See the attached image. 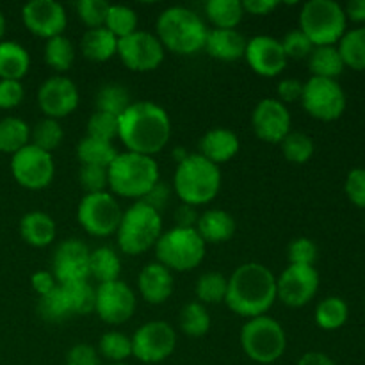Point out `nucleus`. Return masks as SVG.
Returning <instances> with one entry per match:
<instances>
[{
    "instance_id": "38",
    "label": "nucleus",
    "mask_w": 365,
    "mask_h": 365,
    "mask_svg": "<svg viewBox=\"0 0 365 365\" xmlns=\"http://www.w3.org/2000/svg\"><path fill=\"white\" fill-rule=\"evenodd\" d=\"M227 287L228 278H225L221 273H216V271H209V273L202 274L196 282V298L200 299L202 305H217L227 298Z\"/></svg>"
},
{
    "instance_id": "49",
    "label": "nucleus",
    "mask_w": 365,
    "mask_h": 365,
    "mask_svg": "<svg viewBox=\"0 0 365 365\" xmlns=\"http://www.w3.org/2000/svg\"><path fill=\"white\" fill-rule=\"evenodd\" d=\"M317 246L312 239L309 237H298L291 241L287 248L289 262L294 266H314L317 260Z\"/></svg>"
},
{
    "instance_id": "61",
    "label": "nucleus",
    "mask_w": 365,
    "mask_h": 365,
    "mask_svg": "<svg viewBox=\"0 0 365 365\" xmlns=\"http://www.w3.org/2000/svg\"><path fill=\"white\" fill-rule=\"evenodd\" d=\"M4 34H6V16H4V13L0 11V41H2Z\"/></svg>"
},
{
    "instance_id": "52",
    "label": "nucleus",
    "mask_w": 365,
    "mask_h": 365,
    "mask_svg": "<svg viewBox=\"0 0 365 365\" xmlns=\"http://www.w3.org/2000/svg\"><path fill=\"white\" fill-rule=\"evenodd\" d=\"M24 86L18 81H0V109H14L24 100Z\"/></svg>"
},
{
    "instance_id": "11",
    "label": "nucleus",
    "mask_w": 365,
    "mask_h": 365,
    "mask_svg": "<svg viewBox=\"0 0 365 365\" xmlns=\"http://www.w3.org/2000/svg\"><path fill=\"white\" fill-rule=\"evenodd\" d=\"M302 106L307 113L319 121H335L346 110V93L337 81L310 77L303 84Z\"/></svg>"
},
{
    "instance_id": "6",
    "label": "nucleus",
    "mask_w": 365,
    "mask_h": 365,
    "mask_svg": "<svg viewBox=\"0 0 365 365\" xmlns=\"http://www.w3.org/2000/svg\"><path fill=\"white\" fill-rule=\"evenodd\" d=\"M118 245L125 255H141L155 248L163 235V217L160 212L141 202H135L123 212L118 227Z\"/></svg>"
},
{
    "instance_id": "40",
    "label": "nucleus",
    "mask_w": 365,
    "mask_h": 365,
    "mask_svg": "<svg viewBox=\"0 0 365 365\" xmlns=\"http://www.w3.org/2000/svg\"><path fill=\"white\" fill-rule=\"evenodd\" d=\"M180 328L189 337H203L210 330V316L200 302L187 303L180 310Z\"/></svg>"
},
{
    "instance_id": "51",
    "label": "nucleus",
    "mask_w": 365,
    "mask_h": 365,
    "mask_svg": "<svg viewBox=\"0 0 365 365\" xmlns=\"http://www.w3.org/2000/svg\"><path fill=\"white\" fill-rule=\"evenodd\" d=\"M344 189L353 205L365 209V168H355L349 171Z\"/></svg>"
},
{
    "instance_id": "9",
    "label": "nucleus",
    "mask_w": 365,
    "mask_h": 365,
    "mask_svg": "<svg viewBox=\"0 0 365 365\" xmlns=\"http://www.w3.org/2000/svg\"><path fill=\"white\" fill-rule=\"evenodd\" d=\"M241 346L250 360L257 364H273L287 349V335L277 319L260 316L248 319L241 330Z\"/></svg>"
},
{
    "instance_id": "39",
    "label": "nucleus",
    "mask_w": 365,
    "mask_h": 365,
    "mask_svg": "<svg viewBox=\"0 0 365 365\" xmlns=\"http://www.w3.org/2000/svg\"><path fill=\"white\" fill-rule=\"evenodd\" d=\"M103 27L118 39H123L127 36L134 34L138 29V14L134 9L127 6H109L107 11L106 25Z\"/></svg>"
},
{
    "instance_id": "33",
    "label": "nucleus",
    "mask_w": 365,
    "mask_h": 365,
    "mask_svg": "<svg viewBox=\"0 0 365 365\" xmlns=\"http://www.w3.org/2000/svg\"><path fill=\"white\" fill-rule=\"evenodd\" d=\"M344 66L356 71H365V25L346 31L337 46Z\"/></svg>"
},
{
    "instance_id": "37",
    "label": "nucleus",
    "mask_w": 365,
    "mask_h": 365,
    "mask_svg": "<svg viewBox=\"0 0 365 365\" xmlns=\"http://www.w3.org/2000/svg\"><path fill=\"white\" fill-rule=\"evenodd\" d=\"M61 289L64 292L71 317L88 316V314L95 312V289L88 282L61 285Z\"/></svg>"
},
{
    "instance_id": "34",
    "label": "nucleus",
    "mask_w": 365,
    "mask_h": 365,
    "mask_svg": "<svg viewBox=\"0 0 365 365\" xmlns=\"http://www.w3.org/2000/svg\"><path fill=\"white\" fill-rule=\"evenodd\" d=\"M205 14L216 29H235L242 21L245 9L239 0H209Z\"/></svg>"
},
{
    "instance_id": "35",
    "label": "nucleus",
    "mask_w": 365,
    "mask_h": 365,
    "mask_svg": "<svg viewBox=\"0 0 365 365\" xmlns=\"http://www.w3.org/2000/svg\"><path fill=\"white\" fill-rule=\"evenodd\" d=\"M349 317L348 303L339 296H330L319 302L316 307V323L317 327L327 331L339 330L346 324Z\"/></svg>"
},
{
    "instance_id": "8",
    "label": "nucleus",
    "mask_w": 365,
    "mask_h": 365,
    "mask_svg": "<svg viewBox=\"0 0 365 365\" xmlns=\"http://www.w3.org/2000/svg\"><path fill=\"white\" fill-rule=\"evenodd\" d=\"M207 245L196 228L175 227L164 232L155 245L157 262L170 271H192L202 264Z\"/></svg>"
},
{
    "instance_id": "63",
    "label": "nucleus",
    "mask_w": 365,
    "mask_h": 365,
    "mask_svg": "<svg viewBox=\"0 0 365 365\" xmlns=\"http://www.w3.org/2000/svg\"><path fill=\"white\" fill-rule=\"evenodd\" d=\"M110 365H127V364H110Z\"/></svg>"
},
{
    "instance_id": "27",
    "label": "nucleus",
    "mask_w": 365,
    "mask_h": 365,
    "mask_svg": "<svg viewBox=\"0 0 365 365\" xmlns=\"http://www.w3.org/2000/svg\"><path fill=\"white\" fill-rule=\"evenodd\" d=\"M31 68V56L16 41H0V81L20 82Z\"/></svg>"
},
{
    "instance_id": "22",
    "label": "nucleus",
    "mask_w": 365,
    "mask_h": 365,
    "mask_svg": "<svg viewBox=\"0 0 365 365\" xmlns=\"http://www.w3.org/2000/svg\"><path fill=\"white\" fill-rule=\"evenodd\" d=\"M138 285L145 302L160 305L173 292V274L163 264L152 262L143 267L138 277Z\"/></svg>"
},
{
    "instance_id": "7",
    "label": "nucleus",
    "mask_w": 365,
    "mask_h": 365,
    "mask_svg": "<svg viewBox=\"0 0 365 365\" xmlns=\"http://www.w3.org/2000/svg\"><path fill=\"white\" fill-rule=\"evenodd\" d=\"M348 18L335 0H310L299 13V31L314 46H335L346 34Z\"/></svg>"
},
{
    "instance_id": "30",
    "label": "nucleus",
    "mask_w": 365,
    "mask_h": 365,
    "mask_svg": "<svg viewBox=\"0 0 365 365\" xmlns=\"http://www.w3.org/2000/svg\"><path fill=\"white\" fill-rule=\"evenodd\" d=\"M309 68L312 77L335 81L346 66L337 46H314L312 53L309 56Z\"/></svg>"
},
{
    "instance_id": "31",
    "label": "nucleus",
    "mask_w": 365,
    "mask_h": 365,
    "mask_svg": "<svg viewBox=\"0 0 365 365\" xmlns=\"http://www.w3.org/2000/svg\"><path fill=\"white\" fill-rule=\"evenodd\" d=\"M31 145V127L24 120L7 116L0 120V152L14 155Z\"/></svg>"
},
{
    "instance_id": "20",
    "label": "nucleus",
    "mask_w": 365,
    "mask_h": 365,
    "mask_svg": "<svg viewBox=\"0 0 365 365\" xmlns=\"http://www.w3.org/2000/svg\"><path fill=\"white\" fill-rule=\"evenodd\" d=\"M252 127L257 138L278 145L291 132V113L280 100L264 98L253 109Z\"/></svg>"
},
{
    "instance_id": "46",
    "label": "nucleus",
    "mask_w": 365,
    "mask_h": 365,
    "mask_svg": "<svg viewBox=\"0 0 365 365\" xmlns=\"http://www.w3.org/2000/svg\"><path fill=\"white\" fill-rule=\"evenodd\" d=\"M118 130H120V118L110 116V114L96 110L88 121V138L110 143L114 138H118Z\"/></svg>"
},
{
    "instance_id": "36",
    "label": "nucleus",
    "mask_w": 365,
    "mask_h": 365,
    "mask_svg": "<svg viewBox=\"0 0 365 365\" xmlns=\"http://www.w3.org/2000/svg\"><path fill=\"white\" fill-rule=\"evenodd\" d=\"M130 93L120 84H106L96 93L95 106L98 113L120 118L130 107Z\"/></svg>"
},
{
    "instance_id": "12",
    "label": "nucleus",
    "mask_w": 365,
    "mask_h": 365,
    "mask_svg": "<svg viewBox=\"0 0 365 365\" xmlns=\"http://www.w3.org/2000/svg\"><path fill=\"white\" fill-rule=\"evenodd\" d=\"M11 175L21 187L29 191L46 189L56 175L52 153L39 150L34 145H27L11 155Z\"/></svg>"
},
{
    "instance_id": "13",
    "label": "nucleus",
    "mask_w": 365,
    "mask_h": 365,
    "mask_svg": "<svg viewBox=\"0 0 365 365\" xmlns=\"http://www.w3.org/2000/svg\"><path fill=\"white\" fill-rule=\"evenodd\" d=\"M132 356L143 364H159L173 355L177 348V334L164 321H150L134 334Z\"/></svg>"
},
{
    "instance_id": "62",
    "label": "nucleus",
    "mask_w": 365,
    "mask_h": 365,
    "mask_svg": "<svg viewBox=\"0 0 365 365\" xmlns=\"http://www.w3.org/2000/svg\"><path fill=\"white\" fill-rule=\"evenodd\" d=\"M187 155L189 153L185 152V150H180V148L175 150V159H177V163H182V160H184Z\"/></svg>"
},
{
    "instance_id": "28",
    "label": "nucleus",
    "mask_w": 365,
    "mask_h": 365,
    "mask_svg": "<svg viewBox=\"0 0 365 365\" xmlns=\"http://www.w3.org/2000/svg\"><path fill=\"white\" fill-rule=\"evenodd\" d=\"M82 56L93 63H106L118 53V38H114L106 27L88 29L81 39Z\"/></svg>"
},
{
    "instance_id": "17",
    "label": "nucleus",
    "mask_w": 365,
    "mask_h": 365,
    "mask_svg": "<svg viewBox=\"0 0 365 365\" xmlns=\"http://www.w3.org/2000/svg\"><path fill=\"white\" fill-rule=\"evenodd\" d=\"M89 250L81 239H66L53 252L52 274L57 285L88 282Z\"/></svg>"
},
{
    "instance_id": "57",
    "label": "nucleus",
    "mask_w": 365,
    "mask_h": 365,
    "mask_svg": "<svg viewBox=\"0 0 365 365\" xmlns=\"http://www.w3.org/2000/svg\"><path fill=\"white\" fill-rule=\"evenodd\" d=\"M278 7L277 0H245L242 2V9L245 13L257 14V16H266L271 14Z\"/></svg>"
},
{
    "instance_id": "25",
    "label": "nucleus",
    "mask_w": 365,
    "mask_h": 365,
    "mask_svg": "<svg viewBox=\"0 0 365 365\" xmlns=\"http://www.w3.org/2000/svg\"><path fill=\"white\" fill-rule=\"evenodd\" d=\"M196 232L205 245H221L234 237L235 220L227 210H207L200 216L198 223H196Z\"/></svg>"
},
{
    "instance_id": "32",
    "label": "nucleus",
    "mask_w": 365,
    "mask_h": 365,
    "mask_svg": "<svg viewBox=\"0 0 365 365\" xmlns=\"http://www.w3.org/2000/svg\"><path fill=\"white\" fill-rule=\"evenodd\" d=\"M116 157V148L107 141H100V139H93L86 135L77 145V159L81 160L82 166L109 168Z\"/></svg>"
},
{
    "instance_id": "48",
    "label": "nucleus",
    "mask_w": 365,
    "mask_h": 365,
    "mask_svg": "<svg viewBox=\"0 0 365 365\" xmlns=\"http://www.w3.org/2000/svg\"><path fill=\"white\" fill-rule=\"evenodd\" d=\"M78 182H81V187L84 189L86 195L106 192V189L109 187L107 168L81 166V170H78Z\"/></svg>"
},
{
    "instance_id": "47",
    "label": "nucleus",
    "mask_w": 365,
    "mask_h": 365,
    "mask_svg": "<svg viewBox=\"0 0 365 365\" xmlns=\"http://www.w3.org/2000/svg\"><path fill=\"white\" fill-rule=\"evenodd\" d=\"M109 4L106 0H78L77 14L82 24L89 29H100L106 25Z\"/></svg>"
},
{
    "instance_id": "18",
    "label": "nucleus",
    "mask_w": 365,
    "mask_h": 365,
    "mask_svg": "<svg viewBox=\"0 0 365 365\" xmlns=\"http://www.w3.org/2000/svg\"><path fill=\"white\" fill-rule=\"evenodd\" d=\"M21 20L29 32L46 41L63 36L68 24L66 11L56 0H31L21 9Z\"/></svg>"
},
{
    "instance_id": "43",
    "label": "nucleus",
    "mask_w": 365,
    "mask_h": 365,
    "mask_svg": "<svg viewBox=\"0 0 365 365\" xmlns=\"http://www.w3.org/2000/svg\"><path fill=\"white\" fill-rule=\"evenodd\" d=\"M64 139V130L61 127V123L57 120H45L38 121L34 125V128H31V145L38 146L39 150H45V152H52V150L59 148L61 143Z\"/></svg>"
},
{
    "instance_id": "10",
    "label": "nucleus",
    "mask_w": 365,
    "mask_h": 365,
    "mask_svg": "<svg viewBox=\"0 0 365 365\" xmlns=\"http://www.w3.org/2000/svg\"><path fill=\"white\" fill-rule=\"evenodd\" d=\"M121 216L123 210L120 203L107 191L86 195L77 209L78 225L93 237H109L116 234Z\"/></svg>"
},
{
    "instance_id": "29",
    "label": "nucleus",
    "mask_w": 365,
    "mask_h": 365,
    "mask_svg": "<svg viewBox=\"0 0 365 365\" xmlns=\"http://www.w3.org/2000/svg\"><path fill=\"white\" fill-rule=\"evenodd\" d=\"M121 260L118 253L109 246H102L89 253V277L95 278L98 284L120 280Z\"/></svg>"
},
{
    "instance_id": "23",
    "label": "nucleus",
    "mask_w": 365,
    "mask_h": 365,
    "mask_svg": "<svg viewBox=\"0 0 365 365\" xmlns=\"http://www.w3.org/2000/svg\"><path fill=\"white\" fill-rule=\"evenodd\" d=\"M239 146L241 145H239V138L235 132L217 127L207 132L200 139V155L220 166L237 155Z\"/></svg>"
},
{
    "instance_id": "26",
    "label": "nucleus",
    "mask_w": 365,
    "mask_h": 365,
    "mask_svg": "<svg viewBox=\"0 0 365 365\" xmlns=\"http://www.w3.org/2000/svg\"><path fill=\"white\" fill-rule=\"evenodd\" d=\"M20 230L21 239L27 242L29 246L34 248H46L56 239V221L41 210H32L27 212L20 220Z\"/></svg>"
},
{
    "instance_id": "14",
    "label": "nucleus",
    "mask_w": 365,
    "mask_h": 365,
    "mask_svg": "<svg viewBox=\"0 0 365 365\" xmlns=\"http://www.w3.org/2000/svg\"><path fill=\"white\" fill-rule=\"evenodd\" d=\"M118 56L125 68L130 71H153L163 64L166 50L155 34L146 31H135L134 34L118 39Z\"/></svg>"
},
{
    "instance_id": "21",
    "label": "nucleus",
    "mask_w": 365,
    "mask_h": 365,
    "mask_svg": "<svg viewBox=\"0 0 365 365\" xmlns=\"http://www.w3.org/2000/svg\"><path fill=\"white\" fill-rule=\"evenodd\" d=\"M245 59L260 77H277L287 66V56L282 41L271 36H255L246 43Z\"/></svg>"
},
{
    "instance_id": "5",
    "label": "nucleus",
    "mask_w": 365,
    "mask_h": 365,
    "mask_svg": "<svg viewBox=\"0 0 365 365\" xmlns=\"http://www.w3.org/2000/svg\"><path fill=\"white\" fill-rule=\"evenodd\" d=\"M109 189L113 195L128 200H143L153 185L160 180L159 164L153 157L125 152L118 153L116 159L107 168Z\"/></svg>"
},
{
    "instance_id": "2",
    "label": "nucleus",
    "mask_w": 365,
    "mask_h": 365,
    "mask_svg": "<svg viewBox=\"0 0 365 365\" xmlns=\"http://www.w3.org/2000/svg\"><path fill=\"white\" fill-rule=\"evenodd\" d=\"M171 135V121L166 110L153 102H134L120 116L121 139L128 152L153 157L164 150Z\"/></svg>"
},
{
    "instance_id": "58",
    "label": "nucleus",
    "mask_w": 365,
    "mask_h": 365,
    "mask_svg": "<svg viewBox=\"0 0 365 365\" xmlns=\"http://www.w3.org/2000/svg\"><path fill=\"white\" fill-rule=\"evenodd\" d=\"M198 220L200 216L196 212V207L185 205V203H182L175 212V221H177V227L180 228H196Z\"/></svg>"
},
{
    "instance_id": "59",
    "label": "nucleus",
    "mask_w": 365,
    "mask_h": 365,
    "mask_svg": "<svg viewBox=\"0 0 365 365\" xmlns=\"http://www.w3.org/2000/svg\"><path fill=\"white\" fill-rule=\"evenodd\" d=\"M346 18L356 24H364L365 21V0H351L346 4L344 7Z\"/></svg>"
},
{
    "instance_id": "19",
    "label": "nucleus",
    "mask_w": 365,
    "mask_h": 365,
    "mask_svg": "<svg viewBox=\"0 0 365 365\" xmlns=\"http://www.w3.org/2000/svg\"><path fill=\"white\" fill-rule=\"evenodd\" d=\"M38 106L50 120H61L78 107V89L71 78L56 75L39 86Z\"/></svg>"
},
{
    "instance_id": "4",
    "label": "nucleus",
    "mask_w": 365,
    "mask_h": 365,
    "mask_svg": "<svg viewBox=\"0 0 365 365\" xmlns=\"http://www.w3.org/2000/svg\"><path fill=\"white\" fill-rule=\"evenodd\" d=\"M173 187L185 205H205L216 198L221 189L220 166L200 153H189L175 170Z\"/></svg>"
},
{
    "instance_id": "55",
    "label": "nucleus",
    "mask_w": 365,
    "mask_h": 365,
    "mask_svg": "<svg viewBox=\"0 0 365 365\" xmlns=\"http://www.w3.org/2000/svg\"><path fill=\"white\" fill-rule=\"evenodd\" d=\"M168 200H170V187H168L164 182L159 180L155 185H153L152 191H150L145 198L139 200V202L145 203V205H148V207H152V209L157 210V212H160V210L166 207Z\"/></svg>"
},
{
    "instance_id": "16",
    "label": "nucleus",
    "mask_w": 365,
    "mask_h": 365,
    "mask_svg": "<svg viewBox=\"0 0 365 365\" xmlns=\"http://www.w3.org/2000/svg\"><path fill=\"white\" fill-rule=\"evenodd\" d=\"M135 299L134 291L125 282L116 280L100 284L95 291V312L107 324H123L134 316Z\"/></svg>"
},
{
    "instance_id": "1",
    "label": "nucleus",
    "mask_w": 365,
    "mask_h": 365,
    "mask_svg": "<svg viewBox=\"0 0 365 365\" xmlns=\"http://www.w3.org/2000/svg\"><path fill=\"white\" fill-rule=\"evenodd\" d=\"M274 302H277V277L264 264H242L228 278L225 303L237 316L248 319L266 316Z\"/></svg>"
},
{
    "instance_id": "41",
    "label": "nucleus",
    "mask_w": 365,
    "mask_h": 365,
    "mask_svg": "<svg viewBox=\"0 0 365 365\" xmlns=\"http://www.w3.org/2000/svg\"><path fill=\"white\" fill-rule=\"evenodd\" d=\"M45 61L52 70L68 71L75 63V48L66 36H57L46 41Z\"/></svg>"
},
{
    "instance_id": "45",
    "label": "nucleus",
    "mask_w": 365,
    "mask_h": 365,
    "mask_svg": "<svg viewBox=\"0 0 365 365\" xmlns=\"http://www.w3.org/2000/svg\"><path fill=\"white\" fill-rule=\"evenodd\" d=\"M38 314L41 319L48 321V323H61V321L71 317L70 309H68L66 298H64V292L61 289V285H57L52 292L41 296L38 302Z\"/></svg>"
},
{
    "instance_id": "50",
    "label": "nucleus",
    "mask_w": 365,
    "mask_h": 365,
    "mask_svg": "<svg viewBox=\"0 0 365 365\" xmlns=\"http://www.w3.org/2000/svg\"><path fill=\"white\" fill-rule=\"evenodd\" d=\"M282 46H284V52L287 56V59H305L312 53L314 45L305 34H303L299 29H294V31L287 32L285 38L282 39Z\"/></svg>"
},
{
    "instance_id": "60",
    "label": "nucleus",
    "mask_w": 365,
    "mask_h": 365,
    "mask_svg": "<svg viewBox=\"0 0 365 365\" xmlns=\"http://www.w3.org/2000/svg\"><path fill=\"white\" fill-rule=\"evenodd\" d=\"M298 365H335V362L330 359V356L324 355V353L310 351V353H305V355L299 359Z\"/></svg>"
},
{
    "instance_id": "56",
    "label": "nucleus",
    "mask_w": 365,
    "mask_h": 365,
    "mask_svg": "<svg viewBox=\"0 0 365 365\" xmlns=\"http://www.w3.org/2000/svg\"><path fill=\"white\" fill-rule=\"evenodd\" d=\"M31 285L36 291V294L41 298V296L48 294V292H52L57 287V282L50 271H38V273L32 274Z\"/></svg>"
},
{
    "instance_id": "15",
    "label": "nucleus",
    "mask_w": 365,
    "mask_h": 365,
    "mask_svg": "<svg viewBox=\"0 0 365 365\" xmlns=\"http://www.w3.org/2000/svg\"><path fill=\"white\" fill-rule=\"evenodd\" d=\"M317 291H319V273L314 266L289 264L287 269L277 278V299L291 309L309 305L316 298Z\"/></svg>"
},
{
    "instance_id": "42",
    "label": "nucleus",
    "mask_w": 365,
    "mask_h": 365,
    "mask_svg": "<svg viewBox=\"0 0 365 365\" xmlns=\"http://www.w3.org/2000/svg\"><path fill=\"white\" fill-rule=\"evenodd\" d=\"M280 145L284 157L292 164H305L314 155V141L305 132L291 130Z\"/></svg>"
},
{
    "instance_id": "3",
    "label": "nucleus",
    "mask_w": 365,
    "mask_h": 365,
    "mask_svg": "<svg viewBox=\"0 0 365 365\" xmlns=\"http://www.w3.org/2000/svg\"><path fill=\"white\" fill-rule=\"evenodd\" d=\"M209 29L195 11L175 6L163 11L157 18V39L164 50L191 56L205 48Z\"/></svg>"
},
{
    "instance_id": "54",
    "label": "nucleus",
    "mask_w": 365,
    "mask_h": 365,
    "mask_svg": "<svg viewBox=\"0 0 365 365\" xmlns=\"http://www.w3.org/2000/svg\"><path fill=\"white\" fill-rule=\"evenodd\" d=\"M278 98L282 103H291L296 100H302L303 95V82L298 78H284L277 88Z\"/></svg>"
},
{
    "instance_id": "53",
    "label": "nucleus",
    "mask_w": 365,
    "mask_h": 365,
    "mask_svg": "<svg viewBox=\"0 0 365 365\" xmlns=\"http://www.w3.org/2000/svg\"><path fill=\"white\" fill-rule=\"evenodd\" d=\"M66 365H100L98 353L89 344H75L66 353Z\"/></svg>"
},
{
    "instance_id": "24",
    "label": "nucleus",
    "mask_w": 365,
    "mask_h": 365,
    "mask_svg": "<svg viewBox=\"0 0 365 365\" xmlns=\"http://www.w3.org/2000/svg\"><path fill=\"white\" fill-rule=\"evenodd\" d=\"M246 43L245 36L235 29H212L207 34L205 50L214 59L234 63L245 57Z\"/></svg>"
},
{
    "instance_id": "44",
    "label": "nucleus",
    "mask_w": 365,
    "mask_h": 365,
    "mask_svg": "<svg viewBox=\"0 0 365 365\" xmlns=\"http://www.w3.org/2000/svg\"><path fill=\"white\" fill-rule=\"evenodd\" d=\"M98 353L114 364H123L132 356V341L120 331H107L98 342Z\"/></svg>"
}]
</instances>
